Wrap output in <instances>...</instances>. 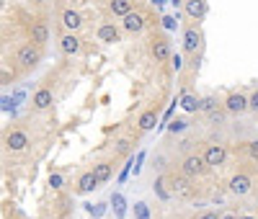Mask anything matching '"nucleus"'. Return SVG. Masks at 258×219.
Here are the masks:
<instances>
[{"mask_svg":"<svg viewBox=\"0 0 258 219\" xmlns=\"http://www.w3.org/2000/svg\"><path fill=\"white\" fill-rule=\"evenodd\" d=\"M207 163H204V155H188L186 160H183V165H181V170H183V175L186 178H199V175H204L207 173Z\"/></svg>","mask_w":258,"mask_h":219,"instance_id":"obj_2","label":"nucleus"},{"mask_svg":"<svg viewBox=\"0 0 258 219\" xmlns=\"http://www.w3.org/2000/svg\"><path fill=\"white\" fill-rule=\"evenodd\" d=\"M49 186H52V188H62V175H59V173H52V175H49Z\"/></svg>","mask_w":258,"mask_h":219,"instance_id":"obj_30","label":"nucleus"},{"mask_svg":"<svg viewBox=\"0 0 258 219\" xmlns=\"http://www.w3.org/2000/svg\"><path fill=\"white\" fill-rule=\"evenodd\" d=\"M121 18H124V29H126L129 34H140V31L145 29V16L137 13V11H129V13L121 16Z\"/></svg>","mask_w":258,"mask_h":219,"instance_id":"obj_8","label":"nucleus"},{"mask_svg":"<svg viewBox=\"0 0 258 219\" xmlns=\"http://www.w3.org/2000/svg\"><path fill=\"white\" fill-rule=\"evenodd\" d=\"M204 13H207V0H186V16H191V18H204Z\"/></svg>","mask_w":258,"mask_h":219,"instance_id":"obj_13","label":"nucleus"},{"mask_svg":"<svg viewBox=\"0 0 258 219\" xmlns=\"http://www.w3.org/2000/svg\"><path fill=\"white\" fill-rule=\"evenodd\" d=\"M140 129L142 131H150V129H155V124H158V114L155 111H145L142 116H140Z\"/></svg>","mask_w":258,"mask_h":219,"instance_id":"obj_21","label":"nucleus"},{"mask_svg":"<svg viewBox=\"0 0 258 219\" xmlns=\"http://www.w3.org/2000/svg\"><path fill=\"white\" fill-rule=\"evenodd\" d=\"M6 147L8 152H24L29 147V134L26 131H21V129H13L6 134Z\"/></svg>","mask_w":258,"mask_h":219,"instance_id":"obj_3","label":"nucleus"},{"mask_svg":"<svg viewBox=\"0 0 258 219\" xmlns=\"http://www.w3.org/2000/svg\"><path fill=\"white\" fill-rule=\"evenodd\" d=\"M111 209H114V216L116 219H124L126 216V201H124L121 193H114L111 196Z\"/></svg>","mask_w":258,"mask_h":219,"instance_id":"obj_19","label":"nucleus"},{"mask_svg":"<svg viewBox=\"0 0 258 219\" xmlns=\"http://www.w3.org/2000/svg\"><path fill=\"white\" fill-rule=\"evenodd\" d=\"M225 108H227L230 114H235V116L245 114V111H248V98H245L243 93H230L227 101H225Z\"/></svg>","mask_w":258,"mask_h":219,"instance_id":"obj_7","label":"nucleus"},{"mask_svg":"<svg viewBox=\"0 0 258 219\" xmlns=\"http://www.w3.org/2000/svg\"><path fill=\"white\" fill-rule=\"evenodd\" d=\"M183 129H186V121H183V119L170 121V131H183Z\"/></svg>","mask_w":258,"mask_h":219,"instance_id":"obj_31","label":"nucleus"},{"mask_svg":"<svg viewBox=\"0 0 258 219\" xmlns=\"http://www.w3.org/2000/svg\"><path fill=\"white\" fill-rule=\"evenodd\" d=\"M59 47H62V52H64V54H70V57H73V54H78V52H80V39L70 31V34H64V36L59 39Z\"/></svg>","mask_w":258,"mask_h":219,"instance_id":"obj_11","label":"nucleus"},{"mask_svg":"<svg viewBox=\"0 0 258 219\" xmlns=\"http://www.w3.org/2000/svg\"><path fill=\"white\" fill-rule=\"evenodd\" d=\"M225 160H227V150H225V144H209V147H207V152H204V163H207L209 168H220V165H225Z\"/></svg>","mask_w":258,"mask_h":219,"instance_id":"obj_4","label":"nucleus"},{"mask_svg":"<svg viewBox=\"0 0 258 219\" xmlns=\"http://www.w3.org/2000/svg\"><path fill=\"white\" fill-rule=\"evenodd\" d=\"M170 3H173V6H178V3H181V0H170Z\"/></svg>","mask_w":258,"mask_h":219,"instance_id":"obj_38","label":"nucleus"},{"mask_svg":"<svg viewBox=\"0 0 258 219\" xmlns=\"http://www.w3.org/2000/svg\"><path fill=\"white\" fill-rule=\"evenodd\" d=\"M116 150H119V152H129V142H126V139H121Z\"/></svg>","mask_w":258,"mask_h":219,"instance_id":"obj_34","label":"nucleus"},{"mask_svg":"<svg viewBox=\"0 0 258 219\" xmlns=\"http://www.w3.org/2000/svg\"><path fill=\"white\" fill-rule=\"evenodd\" d=\"M163 26H165L168 31H173V29L178 26V16H165V18H163Z\"/></svg>","mask_w":258,"mask_h":219,"instance_id":"obj_27","label":"nucleus"},{"mask_svg":"<svg viewBox=\"0 0 258 219\" xmlns=\"http://www.w3.org/2000/svg\"><path fill=\"white\" fill-rule=\"evenodd\" d=\"M238 219H255V216H238Z\"/></svg>","mask_w":258,"mask_h":219,"instance_id":"obj_39","label":"nucleus"},{"mask_svg":"<svg viewBox=\"0 0 258 219\" xmlns=\"http://www.w3.org/2000/svg\"><path fill=\"white\" fill-rule=\"evenodd\" d=\"M250 188H253V183H250L248 175H243V173H238V175H232V178H230V191L235 196H245Z\"/></svg>","mask_w":258,"mask_h":219,"instance_id":"obj_9","label":"nucleus"},{"mask_svg":"<svg viewBox=\"0 0 258 219\" xmlns=\"http://www.w3.org/2000/svg\"><path fill=\"white\" fill-rule=\"evenodd\" d=\"M52 101H54V96H52V91H49V88H39V91L34 93V108H36V111H47V108L52 106Z\"/></svg>","mask_w":258,"mask_h":219,"instance_id":"obj_10","label":"nucleus"},{"mask_svg":"<svg viewBox=\"0 0 258 219\" xmlns=\"http://www.w3.org/2000/svg\"><path fill=\"white\" fill-rule=\"evenodd\" d=\"M168 59H170V67H173L176 72H178V70L183 67V59H181V54H170Z\"/></svg>","mask_w":258,"mask_h":219,"instance_id":"obj_28","label":"nucleus"},{"mask_svg":"<svg viewBox=\"0 0 258 219\" xmlns=\"http://www.w3.org/2000/svg\"><path fill=\"white\" fill-rule=\"evenodd\" d=\"M62 24H64V29H68V31H78L80 29V24H83V18H80V13L78 11H64L62 13Z\"/></svg>","mask_w":258,"mask_h":219,"instance_id":"obj_14","label":"nucleus"},{"mask_svg":"<svg viewBox=\"0 0 258 219\" xmlns=\"http://www.w3.org/2000/svg\"><path fill=\"white\" fill-rule=\"evenodd\" d=\"M91 173L96 175V181H98V183H106V181L111 178V165H109V163H98Z\"/></svg>","mask_w":258,"mask_h":219,"instance_id":"obj_20","label":"nucleus"},{"mask_svg":"<svg viewBox=\"0 0 258 219\" xmlns=\"http://www.w3.org/2000/svg\"><path fill=\"white\" fill-rule=\"evenodd\" d=\"M70 3H75V6H78V3H85V0H70Z\"/></svg>","mask_w":258,"mask_h":219,"instance_id":"obj_37","label":"nucleus"},{"mask_svg":"<svg viewBox=\"0 0 258 219\" xmlns=\"http://www.w3.org/2000/svg\"><path fill=\"white\" fill-rule=\"evenodd\" d=\"M135 219H150V206L145 201H137L135 204Z\"/></svg>","mask_w":258,"mask_h":219,"instance_id":"obj_25","label":"nucleus"},{"mask_svg":"<svg viewBox=\"0 0 258 219\" xmlns=\"http://www.w3.org/2000/svg\"><path fill=\"white\" fill-rule=\"evenodd\" d=\"M153 57H155L158 62H165V59L170 57V44H168V41H163V39L153 41Z\"/></svg>","mask_w":258,"mask_h":219,"instance_id":"obj_17","label":"nucleus"},{"mask_svg":"<svg viewBox=\"0 0 258 219\" xmlns=\"http://www.w3.org/2000/svg\"><path fill=\"white\" fill-rule=\"evenodd\" d=\"M47 41H49V29L44 24H34L31 26V44L34 47H44Z\"/></svg>","mask_w":258,"mask_h":219,"instance_id":"obj_12","label":"nucleus"},{"mask_svg":"<svg viewBox=\"0 0 258 219\" xmlns=\"http://www.w3.org/2000/svg\"><path fill=\"white\" fill-rule=\"evenodd\" d=\"M248 152H250V158H253V160H258V139H253V142L248 144Z\"/></svg>","mask_w":258,"mask_h":219,"instance_id":"obj_32","label":"nucleus"},{"mask_svg":"<svg viewBox=\"0 0 258 219\" xmlns=\"http://www.w3.org/2000/svg\"><path fill=\"white\" fill-rule=\"evenodd\" d=\"M132 0H111L109 3V11L114 13V16H126L129 11H132Z\"/></svg>","mask_w":258,"mask_h":219,"instance_id":"obj_18","label":"nucleus"},{"mask_svg":"<svg viewBox=\"0 0 258 219\" xmlns=\"http://www.w3.org/2000/svg\"><path fill=\"white\" fill-rule=\"evenodd\" d=\"M98 188V181H96V175L93 173H83L80 175V181H78V191L80 193H91Z\"/></svg>","mask_w":258,"mask_h":219,"instance_id":"obj_15","label":"nucleus"},{"mask_svg":"<svg viewBox=\"0 0 258 219\" xmlns=\"http://www.w3.org/2000/svg\"><path fill=\"white\" fill-rule=\"evenodd\" d=\"M217 103H220V101L214 98V96H207L204 101H199V108H202L204 114H209V111H214V108H217Z\"/></svg>","mask_w":258,"mask_h":219,"instance_id":"obj_24","label":"nucleus"},{"mask_svg":"<svg viewBox=\"0 0 258 219\" xmlns=\"http://www.w3.org/2000/svg\"><path fill=\"white\" fill-rule=\"evenodd\" d=\"M181 108H183V111H188V114L199 111V98L191 96V93H183V96H181Z\"/></svg>","mask_w":258,"mask_h":219,"instance_id":"obj_22","label":"nucleus"},{"mask_svg":"<svg viewBox=\"0 0 258 219\" xmlns=\"http://www.w3.org/2000/svg\"><path fill=\"white\" fill-rule=\"evenodd\" d=\"M39 59H41V52H39V47H34L31 41L24 44V47L16 52V62L21 64V67H36Z\"/></svg>","mask_w":258,"mask_h":219,"instance_id":"obj_1","label":"nucleus"},{"mask_svg":"<svg viewBox=\"0 0 258 219\" xmlns=\"http://www.w3.org/2000/svg\"><path fill=\"white\" fill-rule=\"evenodd\" d=\"M153 191L160 196L163 201H168L170 196H173V193H170V188H168V181H165V178H155V183H153Z\"/></svg>","mask_w":258,"mask_h":219,"instance_id":"obj_23","label":"nucleus"},{"mask_svg":"<svg viewBox=\"0 0 258 219\" xmlns=\"http://www.w3.org/2000/svg\"><path fill=\"white\" fill-rule=\"evenodd\" d=\"M88 211H91L93 216H101V214H103V204H96V209H93V206H88Z\"/></svg>","mask_w":258,"mask_h":219,"instance_id":"obj_33","label":"nucleus"},{"mask_svg":"<svg viewBox=\"0 0 258 219\" xmlns=\"http://www.w3.org/2000/svg\"><path fill=\"white\" fill-rule=\"evenodd\" d=\"M98 39L106 41V44H114V41H119V29H116L114 24H103V26L98 29Z\"/></svg>","mask_w":258,"mask_h":219,"instance_id":"obj_16","label":"nucleus"},{"mask_svg":"<svg viewBox=\"0 0 258 219\" xmlns=\"http://www.w3.org/2000/svg\"><path fill=\"white\" fill-rule=\"evenodd\" d=\"M170 193H173L176 199H188V196L194 193L191 178H186V175H178V178H173V181H170Z\"/></svg>","mask_w":258,"mask_h":219,"instance_id":"obj_5","label":"nucleus"},{"mask_svg":"<svg viewBox=\"0 0 258 219\" xmlns=\"http://www.w3.org/2000/svg\"><path fill=\"white\" fill-rule=\"evenodd\" d=\"M248 111H253V114H258V91L248 98Z\"/></svg>","mask_w":258,"mask_h":219,"instance_id":"obj_29","label":"nucleus"},{"mask_svg":"<svg viewBox=\"0 0 258 219\" xmlns=\"http://www.w3.org/2000/svg\"><path fill=\"white\" fill-rule=\"evenodd\" d=\"M199 219H220V216H217V214H214V211H207V214H202Z\"/></svg>","mask_w":258,"mask_h":219,"instance_id":"obj_35","label":"nucleus"},{"mask_svg":"<svg viewBox=\"0 0 258 219\" xmlns=\"http://www.w3.org/2000/svg\"><path fill=\"white\" fill-rule=\"evenodd\" d=\"M207 121L217 126V124H222V121H225V116H222V114L217 111V108H214V111H209V114H207Z\"/></svg>","mask_w":258,"mask_h":219,"instance_id":"obj_26","label":"nucleus"},{"mask_svg":"<svg viewBox=\"0 0 258 219\" xmlns=\"http://www.w3.org/2000/svg\"><path fill=\"white\" fill-rule=\"evenodd\" d=\"M199 47H202V31H199L197 26H188V29L183 31V49H186L188 54H197Z\"/></svg>","mask_w":258,"mask_h":219,"instance_id":"obj_6","label":"nucleus"},{"mask_svg":"<svg viewBox=\"0 0 258 219\" xmlns=\"http://www.w3.org/2000/svg\"><path fill=\"white\" fill-rule=\"evenodd\" d=\"M34 3H47V0H34Z\"/></svg>","mask_w":258,"mask_h":219,"instance_id":"obj_40","label":"nucleus"},{"mask_svg":"<svg viewBox=\"0 0 258 219\" xmlns=\"http://www.w3.org/2000/svg\"><path fill=\"white\" fill-rule=\"evenodd\" d=\"M220 219H238V214H222Z\"/></svg>","mask_w":258,"mask_h":219,"instance_id":"obj_36","label":"nucleus"}]
</instances>
